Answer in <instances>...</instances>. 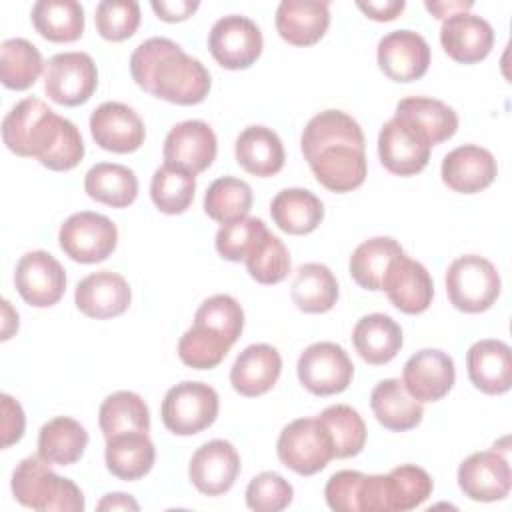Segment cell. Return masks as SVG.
I'll return each mask as SVG.
<instances>
[{
	"label": "cell",
	"mask_w": 512,
	"mask_h": 512,
	"mask_svg": "<svg viewBox=\"0 0 512 512\" xmlns=\"http://www.w3.org/2000/svg\"><path fill=\"white\" fill-rule=\"evenodd\" d=\"M364 132L342 110H324L304 126L300 148L316 180L330 192H352L368 174Z\"/></svg>",
	"instance_id": "6da1fadb"
},
{
	"label": "cell",
	"mask_w": 512,
	"mask_h": 512,
	"mask_svg": "<svg viewBox=\"0 0 512 512\" xmlns=\"http://www.w3.org/2000/svg\"><path fill=\"white\" fill-rule=\"evenodd\" d=\"M2 140L10 152L36 158L54 172L76 168L86 152L76 124L34 96L20 100L4 116Z\"/></svg>",
	"instance_id": "7a4b0ae2"
},
{
	"label": "cell",
	"mask_w": 512,
	"mask_h": 512,
	"mask_svg": "<svg viewBox=\"0 0 512 512\" xmlns=\"http://www.w3.org/2000/svg\"><path fill=\"white\" fill-rule=\"evenodd\" d=\"M130 74L144 92L180 106L200 104L210 92L206 66L170 38L138 44L130 56Z\"/></svg>",
	"instance_id": "3957f363"
},
{
	"label": "cell",
	"mask_w": 512,
	"mask_h": 512,
	"mask_svg": "<svg viewBox=\"0 0 512 512\" xmlns=\"http://www.w3.org/2000/svg\"><path fill=\"white\" fill-rule=\"evenodd\" d=\"M14 498L38 512H82L84 494L70 480L58 476L44 458L28 456L12 472Z\"/></svg>",
	"instance_id": "277c9868"
},
{
	"label": "cell",
	"mask_w": 512,
	"mask_h": 512,
	"mask_svg": "<svg viewBox=\"0 0 512 512\" xmlns=\"http://www.w3.org/2000/svg\"><path fill=\"white\" fill-rule=\"evenodd\" d=\"M444 282L450 304L466 314H478L492 308L502 288L496 266L478 254H464L452 260Z\"/></svg>",
	"instance_id": "5b68a950"
},
{
	"label": "cell",
	"mask_w": 512,
	"mask_h": 512,
	"mask_svg": "<svg viewBox=\"0 0 512 512\" xmlns=\"http://www.w3.org/2000/svg\"><path fill=\"white\" fill-rule=\"evenodd\" d=\"M218 392L204 384L184 380L172 386L160 406L164 426L176 436H192L214 424L218 418Z\"/></svg>",
	"instance_id": "8992f818"
},
{
	"label": "cell",
	"mask_w": 512,
	"mask_h": 512,
	"mask_svg": "<svg viewBox=\"0 0 512 512\" xmlns=\"http://www.w3.org/2000/svg\"><path fill=\"white\" fill-rule=\"evenodd\" d=\"M280 462L300 476H312L334 458L332 442L318 418H298L286 424L278 436Z\"/></svg>",
	"instance_id": "52a82bcc"
},
{
	"label": "cell",
	"mask_w": 512,
	"mask_h": 512,
	"mask_svg": "<svg viewBox=\"0 0 512 512\" xmlns=\"http://www.w3.org/2000/svg\"><path fill=\"white\" fill-rule=\"evenodd\" d=\"M58 242L62 252L74 262L96 264L116 250L118 228L108 216L82 210L64 220Z\"/></svg>",
	"instance_id": "ba28073f"
},
{
	"label": "cell",
	"mask_w": 512,
	"mask_h": 512,
	"mask_svg": "<svg viewBox=\"0 0 512 512\" xmlns=\"http://www.w3.org/2000/svg\"><path fill=\"white\" fill-rule=\"evenodd\" d=\"M296 372L300 384L308 392L316 396H332L350 386L354 364L340 344L314 342L300 354Z\"/></svg>",
	"instance_id": "9c48e42d"
},
{
	"label": "cell",
	"mask_w": 512,
	"mask_h": 512,
	"mask_svg": "<svg viewBox=\"0 0 512 512\" xmlns=\"http://www.w3.org/2000/svg\"><path fill=\"white\" fill-rule=\"evenodd\" d=\"M98 86V70L86 52L54 54L44 70L46 96L62 106H80L88 102Z\"/></svg>",
	"instance_id": "30bf717a"
},
{
	"label": "cell",
	"mask_w": 512,
	"mask_h": 512,
	"mask_svg": "<svg viewBox=\"0 0 512 512\" xmlns=\"http://www.w3.org/2000/svg\"><path fill=\"white\" fill-rule=\"evenodd\" d=\"M262 32L246 16L228 14L214 22L208 34V48L214 60L228 70L250 68L262 54Z\"/></svg>",
	"instance_id": "8fae6325"
},
{
	"label": "cell",
	"mask_w": 512,
	"mask_h": 512,
	"mask_svg": "<svg viewBox=\"0 0 512 512\" xmlns=\"http://www.w3.org/2000/svg\"><path fill=\"white\" fill-rule=\"evenodd\" d=\"M14 286L26 304L48 308L58 304L64 296L66 272L50 252L32 250L16 264Z\"/></svg>",
	"instance_id": "7c38bea8"
},
{
	"label": "cell",
	"mask_w": 512,
	"mask_h": 512,
	"mask_svg": "<svg viewBox=\"0 0 512 512\" xmlns=\"http://www.w3.org/2000/svg\"><path fill=\"white\" fill-rule=\"evenodd\" d=\"M216 134L204 120H184L170 128L164 140V164L192 174L204 172L216 158Z\"/></svg>",
	"instance_id": "4fadbf2b"
},
{
	"label": "cell",
	"mask_w": 512,
	"mask_h": 512,
	"mask_svg": "<svg viewBox=\"0 0 512 512\" xmlns=\"http://www.w3.org/2000/svg\"><path fill=\"white\" fill-rule=\"evenodd\" d=\"M380 70L394 82H414L428 72L430 46L414 30H394L380 38L376 48Z\"/></svg>",
	"instance_id": "5bb4252c"
},
{
	"label": "cell",
	"mask_w": 512,
	"mask_h": 512,
	"mask_svg": "<svg viewBox=\"0 0 512 512\" xmlns=\"http://www.w3.org/2000/svg\"><path fill=\"white\" fill-rule=\"evenodd\" d=\"M90 132L94 142L116 154L136 152L146 138L142 118L134 108L122 102H104L90 114Z\"/></svg>",
	"instance_id": "9a60e30c"
},
{
	"label": "cell",
	"mask_w": 512,
	"mask_h": 512,
	"mask_svg": "<svg viewBox=\"0 0 512 512\" xmlns=\"http://www.w3.org/2000/svg\"><path fill=\"white\" fill-rule=\"evenodd\" d=\"M240 472V456L236 448L222 438L202 444L190 458L188 476L198 492L220 496L228 492Z\"/></svg>",
	"instance_id": "2e32d148"
},
{
	"label": "cell",
	"mask_w": 512,
	"mask_h": 512,
	"mask_svg": "<svg viewBox=\"0 0 512 512\" xmlns=\"http://www.w3.org/2000/svg\"><path fill=\"white\" fill-rule=\"evenodd\" d=\"M510 484V464L496 450L474 452L458 468L460 490L476 502H496L506 498Z\"/></svg>",
	"instance_id": "e0dca14e"
},
{
	"label": "cell",
	"mask_w": 512,
	"mask_h": 512,
	"mask_svg": "<svg viewBox=\"0 0 512 512\" xmlns=\"http://www.w3.org/2000/svg\"><path fill=\"white\" fill-rule=\"evenodd\" d=\"M454 380V360L438 348H424L412 354L402 370V382L418 402L442 400L452 390Z\"/></svg>",
	"instance_id": "ac0fdd59"
},
{
	"label": "cell",
	"mask_w": 512,
	"mask_h": 512,
	"mask_svg": "<svg viewBox=\"0 0 512 512\" xmlns=\"http://www.w3.org/2000/svg\"><path fill=\"white\" fill-rule=\"evenodd\" d=\"M440 44L454 62L476 64L490 54L494 28L478 14L458 12L442 20Z\"/></svg>",
	"instance_id": "d6986e66"
},
{
	"label": "cell",
	"mask_w": 512,
	"mask_h": 512,
	"mask_svg": "<svg viewBox=\"0 0 512 512\" xmlns=\"http://www.w3.org/2000/svg\"><path fill=\"white\" fill-rule=\"evenodd\" d=\"M132 290L124 276L112 270H98L84 276L76 284L74 302L76 308L96 320L116 318L124 314L130 306Z\"/></svg>",
	"instance_id": "ffe728a7"
},
{
	"label": "cell",
	"mask_w": 512,
	"mask_h": 512,
	"mask_svg": "<svg viewBox=\"0 0 512 512\" xmlns=\"http://www.w3.org/2000/svg\"><path fill=\"white\" fill-rule=\"evenodd\" d=\"M440 174L450 190L476 194L496 180L498 164L490 150L476 144H464L444 156Z\"/></svg>",
	"instance_id": "44dd1931"
},
{
	"label": "cell",
	"mask_w": 512,
	"mask_h": 512,
	"mask_svg": "<svg viewBox=\"0 0 512 512\" xmlns=\"http://www.w3.org/2000/svg\"><path fill=\"white\" fill-rule=\"evenodd\" d=\"M382 290L388 300L404 314H422L434 298V284L424 264L402 254L396 258L384 278Z\"/></svg>",
	"instance_id": "7402d4cb"
},
{
	"label": "cell",
	"mask_w": 512,
	"mask_h": 512,
	"mask_svg": "<svg viewBox=\"0 0 512 512\" xmlns=\"http://www.w3.org/2000/svg\"><path fill=\"white\" fill-rule=\"evenodd\" d=\"M394 118L420 136L428 146H436L452 138L458 130V114L454 108L436 98L408 96L396 104Z\"/></svg>",
	"instance_id": "603a6c76"
},
{
	"label": "cell",
	"mask_w": 512,
	"mask_h": 512,
	"mask_svg": "<svg viewBox=\"0 0 512 512\" xmlns=\"http://www.w3.org/2000/svg\"><path fill=\"white\" fill-rule=\"evenodd\" d=\"M430 150L432 146L394 116L380 128L378 156L382 166L396 176H414L422 172L430 160Z\"/></svg>",
	"instance_id": "cb8c5ba5"
},
{
	"label": "cell",
	"mask_w": 512,
	"mask_h": 512,
	"mask_svg": "<svg viewBox=\"0 0 512 512\" xmlns=\"http://www.w3.org/2000/svg\"><path fill=\"white\" fill-rule=\"evenodd\" d=\"M470 382L484 394L498 396L512 386V350L506 342L484 338L466 352Z\"/></svg>",
	"instance_id": "d4e9b609"
},
{
	"label": "cell",
	"mask_w": 512,
	"mask_h": 512,
	"mask_svg": "<svg viewBox=\"0 0 512 512\" xmlns=\"http://www.w3.org/2000/svg\"><path fill=\"white\" fill-rule=\"evenodd\" d=\"M282 372L280 352L270 344L246 346L230 368L232 388L246 396H262L274 388Z\"/></svg>",
	"instance_id": "484cf974"
},
{
	"label": "cell",
	"mask_w": 512,
	"mask_h": 512,
	"mask_svg": "<svg viewBox=\"0 0 512 512\" xmlns=\"http://www.w3.org/2000/svg\"><path fill=\"white\" fill-rule=\"evenodd\" d=\"M276 30L292 46L316 44L330 26V4L318 0H282L276 8Z\"/></svg>",
	"instance_id": "4316f807"
},
{
	"label": "cell",
	"mask_w": 512,
	"mask_h": 512,
	"mask_svg": "<svg viewBox=\"0 0 512 512\" xmlns=\"http://www.w3.org/2000/svg\"><path fill=\"white\" fill-rule=\"evenodd\" d=\"M236 162L252 176L268 178L284 168L286 152L280 136L268 126L244 128L234 144Z\"/></svg>",
	"instance_id": "83f0119b"
},
{
	"label": "cell",
	"mask_w": 512,
	"mask_h": 512,
	"mask_svg": "<svg viewBox=\"0 0 512 512\" xmlns=\"http://www.w3.org/2000/svg\"><path fill=\"white\" fill-rule=\"evenodd\" d=\"M104 460L112 476L132 482L144 478L152 470L156 450L148 438V432H120L106 438Z\"/></svg>",
	"instance_id": "f1b7e54d"
},
{
	"label": "cell",
	"mask_w": 512,
	"mask_h": 512,
	"mask_svg": "<svg viewBox=\"0 0 512 512\" xmlns=\"http://www.w3.org/2000/svg\"><path fill=\"white\" fill-rule=\"evenodd\" d=\"M370 408L376 420L394 432H406L422 422L424 406L404 386L400 378L380 380L370 394Z\"/></svg>",
	"instance_id": "f546056e"
},
{
	"label": "cell",
	"mask_w": 512,
	"mask_h": 512,
	"mask_svg": "<svg viewBox=\"0 0 512 512\" xmlns=\"http://www.w3.org/2000/svg\"><path fill=\"white\" fill-rule=\"evenodd\" d=\"M352 342L364 362L382 366L400 352L402 328L386 314H366L356 322L352 330Z\"/></svg>",
	"instance_id": "4dcf8cb0"
},
{
	"label": "cell",
	"mask_w": 512,
	"mask_h": 512,
	"mask_svg": "<svg viewBox=\"0 0 512 512\" xmlns=\"http://www.w3.org/2000/svg\"><path fill=\"white\" fill-rule=\"evenodd\" d=\"M272 222L286 234H310L324 220L322 200L306 188H284L270 202Z\"/></svg>",
	"instance_id": "1f68e13d"
},
{
	"label": "cell",
	"mask_w": 512,
	"mask_h": 512,
	"mask_svg": "<svg viewBox=\"0 0 512 512\" xmlns=\"http://www.w3.org/2000/svg\"><path fill=\"white\" fill-rule=\"evenodd\" d=\"M404 248L390 236H374L356 246L350 256V276L364 290H382L384 278Z\"/></svg>",
	"instance_id": "d6a6232c"
},
{
	"label": "cell",
	"mask_w": 512,
	"mask_h": 512,
	"mask_svg": "<svg viewBox=\"0 0 512 512\" xmlns=\"http://www.w3.org/2000/svg\"><path fill=\"white\" fill-rule=\"evenodd\" d=\"M86 446V428L68 416L48 420L38 432V456L50 464L70 466L82 458Z\"/></svg>",
	"instance_id": "836d02e7"
},
{
	"label": "cell",
	"mask_w": 512,
	"mask_h": 512,
	"mask_svg": "<svg viewBox=\"0 0 512 512\" xmlns=\"http://www.w3.org/2000/svg\"><path fill=\"white\" fill-rule=\"evenodd\" d=\"M86 194L112 208H126L138 196V178L132 168L114 162H98L84 176Z\"/></svg>",
	"instance_id": "e575fe53"
},
{
	"label": "cell",
	"mask_w": 512,
	"mask_h": 512,
	"mask_svg": "<svg viewBox=\"0 0 512 512\" xmlns=\"http://www.w3.org/2000/svg\"><path fill=\"white\" fill-rule=\"evenodd\" d=\"M338 300V280L326 264L306 262L296 270L292 282V302L308 314H324Z\"/></svg>",
	"instance_id": "d590c367"
},
{
	"label": "cell",
	"mask_w": 512,
	"mask_h": 512,
	"mask_svg": "<svg viewBox=\"0 0 512 512\" xmlns=\"http://www.w3.org/2000/svg\"><path fill=\"white\" fill-rule=\"evenodd\" d=\"M30 18L36 32L50 42H76L84 34V8L76 0H38Z\"/></svg>",
	"instance_id": "8d00e7d4"
},
{
	"label": "cell",
	"mask_w": 512,
	"mask_h": 512,
	"mask_svg": "<svg viewBox=\"0 0 512 512\" xmlns=\"http://www.w3.org/2000/svg\"><path fill=\"white\" fill-rule=\"evenodd\" d=\"M44 70L40 50L26 38H8L0 44V80L10 90L34 86Z\"/></svg>",
	"instance_id": "74e56055"
},
{
	"label": "cell",
	"mask_w": 512,
	"mask_h": 512,
	"mask_svg": "<svg viewBox=\"0 0 512 512\" xmlns=\"http://www.w3.org/2000/svg\"><path fill=\"white\" fill-rule=\"evenodd\" d=\"M98 424L104 438L120 432H148L150 430V410L142 396L130 390H118L104 398L98 412Z\"/></svg>",
	"instance_id": "f35d334b"
},
{
	"label": "cell",
	"mask_w": 512,
	"mask_h": 512,
	"mask_svg": "<svg viewBox=\"0 0 512 512\" xmlns=\"http://www.w3.org/2000/svg\"><path fill=\"white\" fill-rule=\"evenodd\" d=\"M330 436L334 458H350L366 444V424L358 410L348 404H332L316 416Z\"/></svg>",
	"instance_id": "ab89813d"
},
{
	"label": "cell",
	"mask_w": 512,
	"mask_h": 512,
	"mask_svg": "<svg viewBox=\"0 0 512 512\" xmlns=\"http://www.w3.org/2000/svg\"><path fill=\"white\" fill-rule=\"evenodd\" d=\"M196 192V174L162 164L154 170L150 198L164 214H182L190 208Z\"/></svg>",
	"instance_id": "60d3db41"
},
{
	"label": "cell",
	"mask_w": 512,
	"mask_h": 512,
	"mask_svg": "<svg viewBox=\"0 0 512 512\" xmlns=\"http://www.w3.org/2000/svg\"><path fill=\"white\" fill-rule=\"evenodd\" d=\"M250 208L252 188L248 182L234 176L216 178L204 194V212L220 224L248 216Z\"/></svg>",
	"instance_id": "b9f144b4"
},
{
	"label": "cell",
	"mask_w": 512,
	"mask_h": 512,
	"mask_svg": "<svg viewBox=\"0 0 512 512\" xmlns=\"http://www.w3.org/2000/svg\"><path fill=\"white\" fill-rule=\"evenodd\" d=\"M232 346L234 344L216 330L192 324L178 340V356L190 368L210 370L226 358Z\"/></svg>",
	"instance_id": "7bdbcfd3"
},
{
	"label": "cell",
	"mask_w": 512,
	"mask_h": 512,
	"mask_svg": "<svg viewBox=\"0 0 512 512\" xmlns=\"http://www.w3.org/2000/svg\"><path fill=\"white\" fill-rule=\"evenodd\" d=\"M388 512H406L420 506L432 494L430 474L416 464H402L386 474Z\"/></svg>",
	"instance_id": "ee69618b"
},
{
	"label": "cell",
	"mask_w": 512,
	"mask_h": 512,
	"mask_svg": "<svg viewBox=\"0 0 512 512\" xmlns=\"http://www.w3.org/2000/svg\"><path fill=\"white\" fill-rule=\"evenodd\" d=\"M248 274L260 284H278L290 272V252L284 242L270 230L254 244V248L244 258Z\"/></svg>",
	"instance_id": "f6af8a7d"
},
{
	"label": "cell",
	"mask_w": 512,
	"mask_h": 512,
	"mask_svg": "<svg viewBox=\"0 0 512 512\" xmlns=\"http://www.w3.org/2000/svg\"><path fill=\"white\" fill-rule=\"evenodd\" d=\"M194 324L216 330L234 344L244 328V310L236 298L228 294H214L198 306Z\"/></svg>",
	"instance_id": "bcb514c9"
},
{
	"label": "cell",
	"mask_w": 512,
	"mask_h": 512,
	"mask_svg": "<svg viewBox=\"0 0 512 512\" xmlns=\"http://www.w3.org/2000/svg\"><path fill=\"white\" fill-rule=\"evenodd\" d=\"M266 224L260 218L244 216L234 222H226L216 232V250L224 260L240 262L248 256L254 244L264 236Z\"/></svg>",
	"instance_id": "7dc6e473"
},
{
	"label": "cell",
	"mask_w": 512,
	"mask_h": 512,
	"mask_svg": "<svg viewBox=\"0 0 512 512\" xmlns=\"http://www.w3.org/2000/svg\"><path fill=\"white\" fill-rule=\"evenodd\" d=\"M96 30L108 42L130 38L140 26V6L134 0H102L96 6Z\"/></svg>",
	"instance_id": "c3c4849f"
},
{
	"label": "cell",
	"mask_w": 512,
	"mask_h": 512,
	"mask_svg": "<svg viewBox=\"0 0 512 512\" xmlns=\"http://www.w3.org/2000/svg\"><path fill=\"white\" fill-rule=\"evenodd\" d=\"M294 498L292 484L278 472H260L246 486V504L256 512H280Z\"/></svg>",
	"instance_id": "681fc988"
},
{
	"label": "cell",
	"mask_w": 512,
	"mask_h": 512,
	"mask_svg": "<svg viewBox=\"0 0 512 512\" xmlns=\"http://www.w3.org/2000/svg\"><path fill=\"white\" fill-rule=\"evenodd\" d=\"M362 472L358 470H340L334 472L324 488L326 504L336 512H360L358 492L362 482Z\"/></svg>",
	"instance_id": "f907efd6"
},
{
	"label": "cell",
	"mask_w": 512,
	"mask_h": 512,
	"mask_svg": "<svg viewBox=\"0 0 512 512\" xmlns=\"http://www.w3.org/2000/svg\"><path fill=\"white\" fill-rule=\"evenodd\" d=\"M0 400H2V446L8 448L22 438L26 418L20 402L14 400L10 394H2Z\"/></svg>",
	"instance_id": "816d5d0a"
},
{
	"label": "cell",
	"mask_w": 512,
	"mask_h": 512,
	"mask_svg": "<svg viewBox=\"0 0 512 512\" xmlns=\"http://www.w3.org/2000/svg\"><path fill=\"white\" fill-rule=\"evenodd\" d=\"M152 10L156 12V16L164 22H182L186 18H190L196 10H198V2L194 0H154L152 4Z\"/></svg>",
	"instance_id": "f5cc1de1"
},
{
	"label": "cell",
	"mask_w": 512,
	"mask_h": 512,
	"mask_svg": "<svg viewBox=\"0 0 512 512\" xmlns=\"http://www.w3.org/2000/svg\"><path fill=\"white\" fill-rule=\"evenodd\" d=\"M368 18L376 22H390L402 14L406 8L404 0H368V2H358L356 4Z\"/></svg>",
	"instance_id": "db71d44e"
},
{
	"label": "cell",
	"mask_w": 512,
	"mask_h": 512,
	"mask_svg": "<svg viewBox=\"0 0 512 512\" xmlns=\"http://www.w3.org/2000/svg\"><path fill=\"white\" fill-rule=\"evenodd\" d=\"M424 6H426V10L430 12V14H434L436 18H440V20H446L448 16H452V14H458V12H468L474 4L470 2V0H456V2H424Z\"/></svg>",
	"instance_id": "11a10c76"
},
{
	"label": "cell",
	"mask_w": 512,
	"mask_h": 512,
	"mask_svg": "<svg viewBox=\"0 0 512 512\" xmlns=\"http://www.w3.org/2000/svg\"><path fill=\"white\" fill-rule=\"evenodd\" d=\"M98 510H140V504L130 496V494H124V492H110L106 494L98 506Z\"/></svg>",
	"instance_id": "9f6ffc18"
},
{
	"label": "cell",
	"mask_w": 512,
	"mask_h": 512,
	"mask_svg": "<svg viewBox=\"0 0 512 512\" xmlns=\"http://www.w3.org/2000/svg\"><path fill=\"white\" fill-rule=\"evenodd\" d=\"M2 310H4V322H2V340H8L12 336V332L18 330V312L12 310L10 302L4 300L2 302Z\"/></svg>",
	"instance_id": "6f0895ef"
}]
</instances>
